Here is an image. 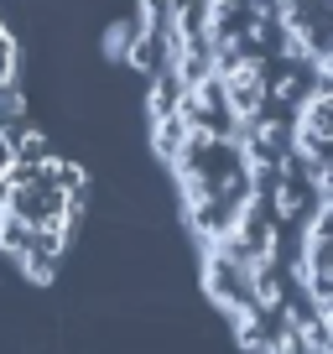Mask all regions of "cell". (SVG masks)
Returning a JSON list of instances; mask_svg holds the SVG:
<instances>
[{
	"label": "cell",
	"instance_id": "2",
	"mask_svg": "<svg viewBox=\"0 0 333 354\" xmlns=\"http://www.w3.org/2000/svg\"><path fill=\"white\" fill-rule=\"evenodd\" d=\"M182 141H188V125L178 120V115H166V120H151V146H156V156H172L182 151Z\"/></svg>",
	"mask_w": 333,
	"mask_h": 354
},
{
	"label": "cell",
	"instance_id": "1",
	"mask_svg": "<svg viewBox=\"0 0 333 354\" xmlns=\"http://www.w3.org/2000/svg\"><path fill=\"white\" fill-rule=\"evenodd\" d=\"M328 146H333V94L328 84H312L292 110V151L307 162H328Z\"/></svg>",
	"mask_w": 333,
	"mask_h": 354
},
{
	"label": "cell",
	"instance_id": "4",
	"mask_svg": "<svg viewBox=\"0 0 333 354\" xmlns=\"http://www.w3.org/2000/svg\"><path fill=\"white\" fill-rule=\"evenodd\" d=\"M131 37H135L131 21H115L110 32H104V53H110V57H125V53H131Z\"/></svg>",
	"mask_w": 333,
	"mask_h": 354
},
{
	"label": "cell",
	"instance_id": "3",
	"mask_svg": "<svg viewBox=\"0 0 333 354\" xmlns=\"http://www.w3.org/2000/svg\"><path fill=\"white\" fill-rule=\"evenodd\" d=\"M26 245H32V224L26 219H16V214H0V255H21Z\"/></svg>",
	"mask_w": 333,
	"mask_h": 354
}]
</instances>
